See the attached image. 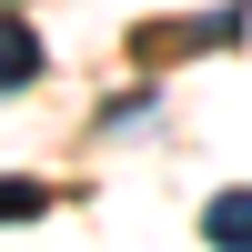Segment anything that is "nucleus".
Wrapping results in <instances>:
<instances>
[{"mask_svg":"<svg viewBox=\"0 0 252 252\" xmlns=\"http://www.w3.org/2000/svg\"><path fill=\"white\" fill-rule=\"evenodd\" d=\"M31 81H40V31L0 10V91H31Z\"/></svg>","mask_w":252,"mask_h":252,"instance_id":"obj_1","label":"nucleus"},{"mask_svg":"<svg viewBox=\"0 0 252 252\" xmlns=\"http://www.w3.org/2000/svg\"><path fill=\"white\" fill-rule=\"evenodd\" d=\"M202 242H212V252H252V192H212Z\"/></svg>","mask_w":252,"mask_h":252,"instance_id":"obj_2","label":"nucleus"},{"mask_svg":"<svg viewBox=\"0 0 252 252\" xmlns=\"http://www.w3.org/2000/svg\"><path fill=\"white\" fill-rule=\"evenodd\" d=\"M31 212H51V192L40 182H0V222H31Z\"/></svg>","mask_w":252,"mask_h":252,"instance_id":"obj_3","label":"nucleus"}]
</instances>
